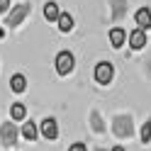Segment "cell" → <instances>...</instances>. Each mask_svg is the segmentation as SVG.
I'll list each match as a JSON object with an SVG mask.
<instances>
[{
	"mask_svg": "<svg viewBox=\"0 0 151 151\" xmlns=\"http://www.w3.org/2000/svg\"><path fill=\"white\" fill-rule=\"evenodd\" d=\"M93 151H110V149H105V146H93Z\"/></svg>",
	"mask_w": 151,
	"mask_h": 151,
	"instance_id": "obj_22",
	"label": "cell"
},
{
	"mask_svg": "<svg viewBox=\"0 0 151 151\" xmlns=\"http://www.w3.org/2000/svg\"><path fill=\"white\" fill-rule=\"evenodd\" d=\"M20 137L27 139V141H37L39 139V124L34 119H24L22 127H20Z\"/></svg>",
	"mask_w": 151,
	"mask_h": 151,
	"instance_id": "obj_11",
	"label": "cell"
},
{
	"mask_svg": "<svg viewBox=\"0 0 151 151\" xmlns=\"http://www.w3.org/2000/svg\"><path fill=\"white\" fill-rule=\"evenodd\" d=\"M32 12V3L29 0H24V3H17L10 7V12L5 15V27H10V29H15V27H20L27 17H29Z\"/></svg>",
	"mask_w": 151,
	"mask_h": 151,
	"instance_id": "obj_2",
	"label": "cell"
},
{
	"mask_svg": "<svg viewBox=\"0 0 151 151\" xmlns=\"http://www.w3.org/2000/svg\"><path fill=\"white\" fill-rule=\"evenodd\" d=\"M10 119L12 122H24L27 119V105L20 100H15L12 105H10Z\"/></svg>",
	"mask_w": 151,
	"mask_h": 151,
	"instance_id": "obj_15",
	"label": "cell"
},
{
	"mask_svg": "<svg viewBox=\"0 0 151 151\" xmlns=\"http://www.w3.org/2000/svg\"><path fill=\"white\" fill-rule=\"evenodd\" d=\"M127 10H129L127 0H110V22L112 24H119L127 17Z\"/></svg>",
	"mask_w": 151,
	"mask_h": 151,
	"instance_id": "obj_7",
	"label": "cell"
},
{
	"mask_svg": "<svg viewBox=\"0 0 151 151\" xmlns=\"http://www.w3.org/2000/svg\"><path fill=\"white\" fill-rule=\"evenodd\" d=\"M42 10H44V20L46 22H56V20H59V15H61V7H59L56 0H46Z\"/></svg>",
	"mask_w": 151,
	"mask_h": 151,
	"instance_id": "obj_14",
	"label": "cell"
},
{
	"mask_svg": "<svg viewBox=\"0 0 151 151\" xmlns=\"http://www.w3.org/2000/svg\"><path fill=\"white\" fill-rule=\"evenodd\" d=\"M134 22H137V27L139 29H144V32H149L151 29V7H139V10L134 12Z\"/></svg>",
	"mask_w": 151,
	"mask_h": 151,
	"instance_id": "obj_12",
	"label": "cell"
},
{
	"mask_svg": "<svg viewBox=\"0 0 151 151\" xmlns=\"http://www.w3.org/2000/svg\"><path fill=\"white\" fill-rule=\"evenodd\" d=\"M56 24H59V29H61L63 34H68V32H73L76 20H73V15H71V12H63V10H61V15H59V20H56Z\"/></svg>",
	"mask_w": 151,
	"mask_h": 151,
	"instance_id": "obj_16",
	"label": "cell"
},
{
	"mask_svg": "<svg viewBox=\"0 0 151 151\" xmlns=\"http://www.w3.org/2000/svg\"><path fill=\"white\" fill-rule=\"evenodd\" d=\"M10 90L15 95H24L27 93V76L24 73H12L10 76Z\"/></svg>",
	"mask_w": 151,
	"mask_h": 151,
	"instance_id": "obj_13",
	"label": "cell"
},
{
	"mask_svg": "<svg viewBox=\"0 0 151 151\" xmlns=\"http://www.w3.org/2000/svg\"><path fill=\"white\" fill-rule=\"evenodd\" d=\"M93 81L98 86H110L115 81V66H112V61H98L93 66Z\"/></svg>",
	"mask_w": 151,
	"mask_h": 151,
	"instance_id": "obj_4",
	"label": "cell"
},
{
	"mask_svg": "<svg viewBox=\"0 0 151 151\" xmlns=\"http://www.w3.org/2000/svg\"><path fill=\"white\" fill-rule=\"evenodd\" d=\"M146 42H149V37H146L144 29H139V27H137V29H132V34L127 37V44H129L132 51H141L146 46Z\"/></svg>",
	"mask_w": 151,
	"mask_h": 151,
	"instance_id": "obj_9",
	"label": "cell"
},
{
	"mask_svg": "<svg viewBox=\"0 0 151 151\" xmlns=\"http://www.w3.org/2000/svg\"><path fill=\"white\" fill-rule=\"evenodd\" d=\"M5 37H7V32L3 29V27H0V39H5Z\"/></svg>",
	"mask_w": 151,
	"mask_h": 151,
	"instance_id": "obj_23",
	"label": "cell"
},
{
	"mask_svg": "<svg viewBox=\"0 0 151 151\" xmlns=\"http://www.w3.org/2000/svg\"><path fill=\"white\" fill-rule=\"evenodd\" d=\"M139 141L144 146L151 144V117H146L144 122H141V127H139Z\"/></svg>",
	"mask_w": 151,
	"mask_h": 151,
	"instance_id": "obj_17",
	"label": "cell"
},
{
	"mask_svg": "<svg viewBox=\"0 0 151 151\" xmlns=\"http://www.w3.org/2000/svg\"><path fill=\"white\" fill-rule=\"evenodd\" d=\"M110 151H127V149H124V146H112Z\"/></svg>",
	"mask_w": 151,
	"mask_h": 151,
	"instance_id": "obj_21",
	"label": "cell"
},
{
	"mask_svg": "<svg viewBox=\"0 0 151 151\" xmlns=\"http://www.w3.org/2000/svg\"><path fill=\"white\" fill-rule=\"evenodd\" d=\"M112 134H115L119 141H124V139H132L134 137V132H137V127H134V117L129 115V112H122V115H115L112 117Z\"/></svg>",
	"mask_w": 151,
	"mask_h": 151,
	"instance_id": "obj_1",
	"label": "cell"
},
{
	"mask_svg": "<svg viewBox=\"0 0 151 151\" xmlns=\"http://www.w3.org/2000/svg\"><path fill=\"white\" fill-rule=\"evenodd\" d=\"M68 151H88V144L86 141H73V144L68 146Z\"/></svg>",
	"mask_w": 151,
	"mask_h": 151,
	"instance_id": "obj_18",
	"label": "cell"
},
{
	"mask_svg": "<svg viewBox=\"0 0 151 151\" xmlns=\"http://www.w3.org/2000/svg\"><path fill=\"white\" fill-rule=\"evenodd\" d=\"M88 127H90L93 134H98V137L107 132L105 119H102V115H100V110H98V107H93V110H90V115H88Z\"/></svg>",
	"mask_w": 151,
	"mask_h": 151,
	"instance_id": "obj_8",
	"label": "cell"
},
{
	"mask_svg": "<svg viewBox=\"0 0 151 151\" xmlns=\"http://www.w3.org/2000/svg\"><path fill=\"white\" fill-rule=\"evenodd\" d=\"M10 7H12V3H10V0H0V17L10 12Z\"/></svg>",
	"mask_w": 151,
	"mask_h": 151,
	"instance_id": "obj_19",
	"label": "cell"
},
{
	"mask_svg": "<svg viewBox=\"0 0 151 151\" xmlns=\"http://www.w3.org/2000/svg\"><path fill=\"white\" fill-rule=\"evenodd\" d=\"M141 66H144V73H146L149 78H151V54H149L146 59H144V63H141Z\"/></svg>",
	"mask_w": 151,
	"mask_h": 151,
	"instance_id": "obj_20",
	"label": "cell"
},
{
	"mask_svg": "<svg viewBox=\"0 0 151 151\" xmlns=\"http://www.w3.org/2000/svg\"><path fill=\"white\" fill-rule=\"evenodd\" d=\"M124 44H127V29H124L122 24H115V27L110 29V46L119 51Z\"/></svg>",
	"mask_w": 151,
	"mask_h": 151,
	"instance_id": "obj_10",
	"label": "cell"
},
{
	"mask_svg": "<svg viewBox=\"0 0 151 151\" xmlns=\"http://www.w3.org/2000/svg\"><path fill=\"white\" fill-rule=\"evenodd\" d=\"M17 141H20V127H17V122L7 119L0 124V144L3 149H15Z\"/></svg>",
	"mask_w": 151,
	"mask_h": 151,
	"instance_id": "obj_3",
	"label": "cell"
},
{
	"mask_svg": "<svg viewBox=\"0 0 151 151\" xmlns=\"http://www.w3.org/2000/svg\"><path fill=\"white\" fill-rule=\"evenodd\" d=\"M39 134H42L44 139H49V141H56V139H59L61 129H59V122H56V117H44V119H42Z\"/></svg>",
	"mask_w": 151,
	"mask_h": 151,
	"instance_id": "obj_6",
	"label": "cell"
},
{
	"mask_svg": "<svg viewBox=\"0 0 151 151\" xmlns=\"http://www.w3.org/2000/svg\"><path fill=\"white\" fill-rule=\"evenodd\" d=\"M54 68H56V76H68V73H73V68H76V56H73V51L61 49L59 54H56V59H54Z\"/></svg>",
	"mask_w": 151,
	"mask_h": 151,
	"instance_id": "obj_5",
	"label": "cell"
}]
</instances>
